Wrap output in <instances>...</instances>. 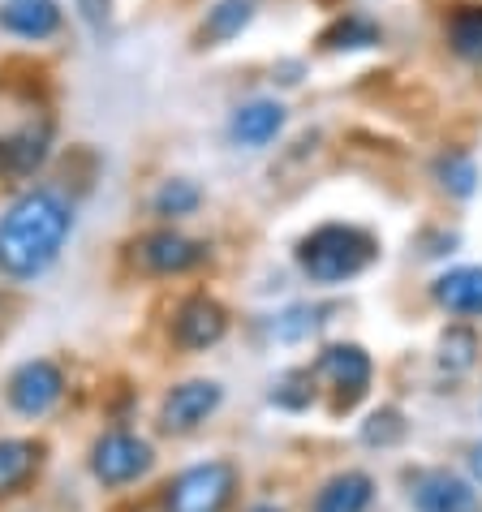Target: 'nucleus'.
Instances as JSON below:
<instances>
[{
  "instance_id": "obj_12",
  "label": "nucleus",
  "mask_w": 482,
  "mask_h": 512,
  "mask_svg": "<svg viewBox=\"0 0 482 512\" xmlns=\"http://www.w3.org/2000/svg\"><path fill=\"white\" fill-rule=\"evenodd\" d=\"M48 448L39 439H26V435H9L0 439V504L5 500H18L35 487L39 469H44Z\"/></svg>"
},
{
  "instance_id": "obj_8",
  "label": "nucleus",
  "mask_w": 482,
  "mask_h": 512,
  "mask_svg": "<svg viewBox=\"0 0 482 512\" xmlns=\"http://www.w3.org/2000/svg\"><path fill=\"white\" fill-rule=\"evenodd\" d=\"M315 375L332 383L336 414H340V409H353L366 396V388H371V379H375V362H371V353H366L362 345H353V340H336V345L319 349Z\"/></svg>"
},
{
  "instance_id": "obj_14",
  "label": "nucleus",
  "mask_w": 482,
  "mask_h": 512,
  "mask_svg": "<svg viewBox=\"0 0 482 512\" xmlns=\"http://www.w3.org/2000/svg\"><path fill=\"white\" fill-rule=\"evenodd\" d=\"M379 495V482L366 469H340L328 482H319L310 512H371Z\"/></svg>"
},
{
  "instance_id": "obj_11",
  "label": "nucleus",
  "mask_w": 482,
  "mask_h": 512,
  "mask_svg": "<svg viewBox=\"0 0 482 512\" xmlns=\"http://www.w3.org/2000/svg\"><path fill=\"white\" fill-rule=\"evenodd\" d=\"M285 121H289V108L280 104V99H246L229 117V142L233 147H246V151H263L267 142L280 138Z\"/></svg>"
},
{
  "instance_id": "obj_7",
  "label": "nucleus",
  "mask_w": 482,
  "mask_h": 512,
  "mask_svg": "<svg viewBox=\"0 0 482 512\" xmlns=\"http://www.w3.org/2000/svg\"><path fill=\"white\" fill-rule=\"evenodd\" d=\"M224 405V383L220 379H186L173 383L160 401V431L164 435H194L207 426Z\"/></svg>"
},
{
  "instance_id": "obj_21",
  "label": "nucleus",
  "mask_w": 482,
  "mask_h": 512,
  "mask_svg": "<svg viewBox=\"0 0 482 512\" xmlns=\"http://www.w3.org/2000/svg\"><path fill=\"white\" fill-rule=\"evenodd\" d=\"M435 177H439V186H444L452 198H474L478 186H482V173H478L474 155H465V151L439 155V160H435Z\"/></svg>"
},
{
  "instance_id": "obj_2",
  "label": "nucleus",
  "mask_w": 482,
  "mask_h": 512,
  "mask_svg": "<svg viewBox=\"0 0 482 512\" xmlns=\"http://www.w3.org/2000/svg\"><path fill=\"white\" fill-rule=\"evenodd\" d=\"M293 259H297V272H302L310 284L336 289V284L358 280L366 267H375L379 237L371 229H362V224L332 220V224L310 229L302 241H297Z\"/></svg>"
},
{
  "instance_id": "obj_10",
  "label": "nucleus",
  "mask_w": 482,
  "mask_h": 512,
  "mask_svg": "<svg viewBox=\"0 0 482 512\" xmlns=\"http://www.w3.org/2000/svg\"><path fill=\"white\" fill-rule=\"evenodd\" d=\"M134 250H138V263H143L151 276H181V272H190V267H198L207 259L203 241H194V237L177 233V229L147 233Z\"/></svg>"
},
{
  "instance_id": "obj_27",
  "label": "nucleus",
  "mask_w": 482,
  "mask_h": 512,
  "mask_svg": "<svg viewBox=\"0 0 482 512\" xmlns=\"http://www.w3.org/2000/svg\"><path fill=\"white\" fill-rule=\"evenodd\" d=\"M302 74H306V65H302V61H280V65H276V78L285 82V87L302 82Z\"/></svg>"
},
{
  "instance_id": "obj_19",
  "label": "nucleus",
  "mask_w": 482,
  "mask_h": 512,
  "mask_svg": "<svg viewBox=\"0 0 482 512\" xmlns=\"http://www.w3.org/2000/svg\"><path fill=\"white\" fill-rule=\"evenodd\" d=\"M384 31H379L375 18H366V13H345V18H336L328 31L319 35V44L328 52H362V48H375Z\"/></svg>"
},
{
  "instance_id": "obj_18",
  "label": "nucleus",
  "mask_w": 482,
  "mask_h": 512,
  "mask_svg": "<svg viewBox=\"0 0 482 512\" xmlns=\"http://www.w3.org/2000/svg\"><path fill=\"white\" fill-rule=\"evenodd\" d=\"M478 353H482V340H478V332H474L470 323H448L444 332H439V345H435L439 371H448V375L474 371Z\"/></svg>"
},
{
  "instance_id": "obj_5",
  "label": "nucleus",
  "mask_w": 482,
  "mask_h": 512,
  "mask_svg": "<svg viewBox=\"0 0 482 512\" xmlns=\"http://www.w3.org/2000/svg\"><path fill=\"white\" fill-rule=\"evenodd\" d=\"M405 487L414 512H482V491L474 487V478L448 465L414 469V474H405Z\"/></svg>"
},
{
  "instance_id": "obj_22",
  "label": "nucleus",
  "mask_w": 482,
  "mask_h": 512,
  "mask_svg": "<svg viewBox=\"0 0 482 512\" xmlns=\"http://www.w3.org/2000/svg\"><path fill=\"white\" fill-rule=\"evenodd\" d=\"M151 207H155V216H164V220H181V216H194V211L203 207V190H198L190 177H168L164 186L155 190Z\"/></svg>"
},
{
  "instance_id": "obj_6",
  "label": "nucleus",
  "mask_w": 482,
  "mask_h": 512,
  "mask_svg": "<svg viewBox=\"0 0 482 512\" xmlns=\"http://www.w3.org/2000/svg\"><path fill=\"white\" fill-rule=\"evenodd\" d=\"M65 396V371L52 358H26L5 379V401L18 418H48Z\"/></svg>"
},
{
  "instance_id": "obj_24",
  "label": "nucleus",
  "mask_w": 482,
  "mask_h": 512,
  "mask_svg": "<svg viewBox=\"0 0 482 512\" xmlns=\"http://www.w3.org/2000/svg\"><path fill=\"white\" fill-rule=\"evenodd\" d=\"M362 444L366 448H396V444H405V435H409V422H405V414L396 405H379V409H371L366 414V422H362Z\"/></svg>"
},
{
  "instance_id": "obj_20",
  "label": "nucleus",
  "mask_w": 482,
  "mask_h": 512,
  "mask_svg": "<svg viewBox=\"0 0 482 512\" xmlns=\"http://www.w3.org/2000/svg\"><path fill=\"white\" fill-rule=\"evenodd\" d=\"M448 48L470 65H482V5H461L448 18Z\"/></svg>"
},
{
  "instance_id": "obj_29",
  "label": "nucleus",
  "mask_w": 482,
  "mask_h": 512,
  "mask_svg": "<svg viewBox=\"0 0 482 512\" xmlns=\"http://www.w3.org/2000/svg\"><path fill=\"white\" fill-rule=\"evenodd\" d=\"M246 512H285V508H280V504H272V500H259V504H250Z\"/></svg>"
},
{
  "instance_id": "obj_25",
  "label": "nucleus",
  "mask_w": 482,
  "mask_h": 512,
  "mask_svg": "<svg viewBox=\"0 0 482 512\" xmlns=\"http://www.w3.org/2000/svg\"><path fill=\"white\" fill-rule=\"evenodd\" d=\"M319 315H323L319 306L293 302V306H285V310H280V315L272 319V336L280 340V345H302L310 332H319V323H323Z\"/></svg>"
},
{
  "instance_id": "obj_28",
  "label": "nucleus",
  "mask_w": 482,
  "mask_h": 512,
  "mask_svg": "<svg viewBox=\"0 0 482 512\" xmlns=\"http://www.w3.org/2000/svg\"><path fill=\"white\" fill-rule=\"evenodd\" d=\"M465 465H470L474 487H482V439H478V444H470V457H465Z\"/></svg>"
},
{
  "instance_id": "obj_4",
  "label": "nucleus",
  "mask_w": 482,
  "mask_h": 512,
  "mask_svg": "<svg viewBox=\"0 0 482 512\" xmlns=\"http://www.w3.org/2000/svg\"><path fill=\"white\" fill-rule=\"evenodd\" d=\"M87 469L104 491L134 487V482H143L155 469V448H151V439H143L138 431L112 426V431L95 435V444L87 452Z\"/></svg>"
},
{
  "instance_id": "obj_13",
  "label": "nucleus",
  "mask_w": 482,
  "mask_h": 512,
  "mask_svg": "<svg viewBox=\"0 0 482 512\" xmlns=\"http://www.w3.org/2000/svg\"><path fill=\"white\" fill-rule=\"evenodd\" d=\"M431 302L444 315L457 319H482V263H465V267H448L431 280Z\"/></svg>"
},
{
  "instance_id": "obj_16",
  "label": "nucleus",
  "mask_w": 482,
  "mask_h": 512,
  "mask_svg": "<svg viewBox=\"0 0 482 512\" xmlns=\"http://www.w3.org/2000/svg\"><path fill=\"white\" fill-rule=\"evenodd\" d=\"M61 5L56 0H9L0 5V31L18 39H48L61 31Z\"/></svg>"
},
{
  "instance_id": "obj_23",
  "label": "nucleus",
  "mask_w": 482,
  "mask_h": 512,
  "mask_svg": "<svg viewBox=\"0 0 482 512\" xmlns=\"http://www.w3.org/2000/svg\"><path fill=\"white\" fill-rule=\"evenodd\" d=\"M267 401H272L276 409H289V414H302V409L315 405V371H306V366H293V371H285V375L272 383Z\"/></svg>"
},
{
  "instance_id": "obj_17",
  "label": "nucleus",
  "mask_w": 482,
  "mask_h": 512,
  "mask_svg": "<svg viewBox=\"0 0 482 512\" xmlns=\"http://www.w3.org/2000/svg\"><path fill=\"white\" fill-rule=\"evenodd\" d=\"M254 13H259V0H220V5L207 9L203 26H198V44L203 48L229 44V39H237L254 22Z\"/></svg>"
},
{
  "instance_id": "obj_15",
  "label": "nucleus",
  "mask_w": 482,
  "mask_h": 512,
  "mask_svg": "<svg viewBox=\"0 0 482 512\" xmlns=\"http://www.w3.org/2000/svg\"><path fill=\"white\" fill-rule=\"evenodd\" d=\"M48 147H52L48 121L22 125V130L5 134V138H0V173H5V177H31L35 168H44Z\"/></svg>"
},
{
  "instance_id": "obj_1",
  "label": "nucleus",
  "mask_w": 482,
  "mask_h": 512,
  "mask_svg": "<svg viewBox=\"0 0 482 512\" xmlns=\"http://www.w3.org/2000/svg\"><path fill=\"white\" fill-rule=\"evenodd\" d=\"M74 233V207L56 190H31L0 216V272L35 280L61 259Z\"/></svg>"
},
{
  "instance_id": "obj_9",
  "label": "nucleus",
  "mask_w": 482,
  "mask_h": 512,
  "mask_svg": "<svg viewBox=\"0 0 482 512\" xmlns=\"http://www.w3.org/2000/svg\"><path fill=\"white\" fill-rule=\"evenodd\" d=\"M173 345L186 349V353H207L216 349L224 336H229V310H224L216 297L207 293H194L186 297L177 310H173Z\"/></svg>"
},
{
  "instance_id": "obj_3",
  "label": "nucleus",
  "mask_w": 482,
  "mask_h": 512,
  "mask_svg": "<svg viewBox=\"0 0 482 512\" xmlns=\"http://www.w3.org/2000/svg\"><path fill=\"white\" fill-rule=\"evenodd\" d=\"M241 491V469L229 457L177 469L160 491V512H229Z\"/></svg>"
},
{
  "instance_id": "obj_26",
  "label": "nucleus",
  "mask_w": 482,
  "mask_h": 512,
  "mask_svg": "<svg viewBox=\"0 0 482 512\" xmlns=\"http://www.w3.org/2000/svg\"><path fill=\"white\" fill-rule=\"evenodd\" d=\"M78 5H82V18H87L91 26L108 22V0H78Z\"/></svg>"
}]
</instances>
